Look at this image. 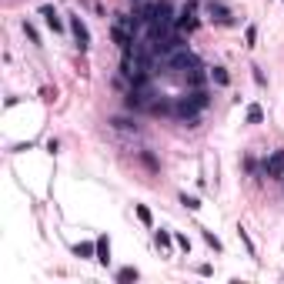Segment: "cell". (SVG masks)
Returning a JSON list of instances; mask_svg holds the SVG:
<instances>
[{
    "instance_id": "cell-5",
    "label": "cell",
    "mask_w": 284,
    "mask_h": 284,
    "mask_svg": "<svg viewBox=\"0 0 284 284\" xmlns=\"http://www.w3.org/2000/svg\"><path fill=\"white\" fill-rule=\"evenodd\" d=\"M70 33H74V41H77L81 50H90V30H87V24H84L81 17H70Z\"/></svg>"
},
{
    "instance_id": "cell-12",
    "label": "cell",
    "mask_w": 284,
    "mask_h": 284,
    "mask_svg": "<svg viewBox=\"0 0 284 284\" xmlns=\"http://www.w3.org/2000/svg\"><path fill=\"white\" fill-rule=\"evenodd\" d=\"M154 241H157V247L167 251L170 244H174V234H170V231H154Z\"/></svg>"
},
{
    "instance_id": "cell-9",
    "label": "cell",
    "mask_w": 284,
    "mask_h": 284,
    "mask_svg": "<svg viewBox=\"0 0 284 284\" xmlns=\"http://www.w3.org/2000/svg\"><path fill=\"white\" fill-rule=\"evenodd\" d=\"M94 261L111 264V241H107V237H97V258H94Z\"/></svg>"
},
{
    "instance_id": "cell-15",
    "label": "cell",
    "mask_w": 284,
    "mask_h": 284,
    "mask_svg": "<svg viewBox=\"0 0 284 284\" xmlns=\"http://www.w3.org/2000/svg\"><path fill=\"white\" fill-rule=\"evenodd\" d=\"M134 211H137V218H140V224H147V227H151V224H154V214H151V211H147V207H144V204H137V207H134Z\"/></svg>"
},
{
    "instance_id": "cell-23",
    "label": "cell",
    "mask_w": 284,
    "mask_h": 284,
    "mask_svg": "<svg viewBox=\"0 0 284 284\" xmlns=\"http://www.w3.org/2000/svg\"><path fill=\"white\" fill-rule=\"evenodd\" d=\"M197 274H204V277H211V274H214V268H211V264H201V268H197Z\"/></svg>"
},
{
    "instance_id": "cell-1",
    "label": "cell",
    "mask_w": 284,
    "mask_h": 284,
    "mask_svg": "<svg viewBox=\"0 0 284 284\" xmlns=\"http://www.w3.org/2000/svg\"><path fill=\"white\" fill-rule=\"evenodd\" d=\"M197 27H201V20H197V0H187L184 10L178 14V20H174V30H181V33H194Z\"/></svg>"
},
{
    "instance_id": "cell-17",
    "label": "cell",
    "mask_w": 284,
    "mask_h": 284,
    "mask_svg": "<svg viewBox=\"0 0 284 284\" xmlns=\"http://www.w3.org/2000/svg\"><path fill=\"white\" fill-rule=\"evenodd\" d=\"M117 281H137V271L134 268H121L117 271Z\"/></svg>"
},
{
    "instance_id": "cell-8",
    "label": "cell",
    "mask_w": 284,
    "mask_h": 284,
    "mask_svg": "<svg viewBox=\"0 0 284 284\" xmlns=\"http://www.w3.org/2000/svg\"><path fill=\"white\" fill-rule=\"evenodd\" d=\"M207 74H211V81L218 84V87H227V84H231V77H227V70L221 64H214V67H207Z\"/></svg>"
},
{
    "instance_id": "cell-4",
    "label": "cell",
    "mask_w": 284,
    "mask_h": 284,
    "mask_svg": "<svg viewBox=\"0 0 284 284\" xmlns=\"http://www.w3.org/2000/svg\"><path fill=\"white\" fill-rule=\"evenodd\" d=\"M207 17H211V20H214L218 27H231V24H234L231 10H227L224 4H218V0H211V4H207Z\"/></svg>"
},
{
    "instance_id": "cell-14",
    "label": "cell",
    "mask_w": 284,
    "mask_h": 284,
    "mask_svg": "<svg viewBox=\"0 0 284 284\" xmlns=\"http://www.w3.org/2000/svg\"><path fill=\"white\" fill-rule=\"evenodd\" d=\"M181 204H184L187 211H201V201H197L194 194H181Z\"/></svg>"
},
{
    "instance_id": "cell-7",
    "label": "cell",
    "mask_w": 284,
    "mask_h": 284,
    "mask_svg": "<svg viewBox=\"0 0 284 284\" xmlns=\"http://www.w3.org/2000/svg\"><path fill=\"white\" fill-rule=\"evenodd\" d=\"M74 254H77V258H97V241H94V244H90V241L74 244Z\"/></svg>"
},
{
    "instance_id": "cell-2",
    "label": "cell",
    "mask_w": 284,
    "mask_h": 284,
    "mask_svg": "<svg viewBox=\"0 0 284 284\" xmlns=\"http://www.w3.org/2000/svg\"><path fill=\"white\" fill-rule=\"evenodd\" d=\"M264 174L271 181H284V147H277L271 157H264Z\"/></svg>"
},
{
    "instance_id": "cell-18",
    "label": "cell",
    "mask_w": 284,
    "mask_h": 284,
    "mask_svg": "<svg viewBox=\"0 0 284 284\" xmlns=\"http://www.w3.org/2000/svg\"><path fill=\"white\" fill-rule=\"evenodd\" d=\"M237 234H241V241H244V247H247V254L254 258V241L247 237V231H244V227H237Z\"/></svg>"
},
{
    "instance_id": "cell-13",
    "label": "cell",
    "mask_w": 284,
    "mask_h": 284,
    "mask_svg": "<svg viewBox=\"0 0 284 284\" xmlns=\"http://www.w3.org/2000/svg\"><path fill=\"white\" fill-rule=\"evenodd\" d=\"M261 121H264V111H261L258 104H251L247 107V124H261Z\"/></svg>"
},
{
    "instance_id": "cell-6",
    "label": "cell",
    "mask_w": 284,
    "mask_h": 284,
    "mask_svg": "<svg viewBox=\"0 0 284 284\" xmlns=\"http://www.w3.org/2000/svg\"><path fill=\"white\" fill-rule=\"evenodd\" d=\"M41 17L47 20V27H50L54 33H60V30H64V20H60V14H57V10L50 7V4H44V7H41Z\"/></svg>"
},
{
    "instance_id": "cell-10",
    "label": "cell",
    "mask_w": 284,
    "mask_h": 284,
    "mask_svg": "<svg viewBox=\"0 0 284 284\" xmlns=\"http://www.w3.org/2000/svg\"><path fill=\"white\" fill-rule=\"evenodd\" d=\"M111 127L114 130H134V134H137V124L127 121V117H111Z\"/></svg>"
},
{
    "instance_id": "cell-22",
    "label": "cell",
    "mask_w": 284,
    "mask_h": 284,
    "mask_svg": "<svg viewBox=\"0 0 284 284\" xmlns=\"http://www.w3.org/2000/svg\"><path fill=\"white\" fill-rule=\"evenodd\" d=\"M251 70H254V84H258V87H264L268 81H264V74H261V67H251Z\"/></svg>"
},
{
    "instance_id": "cell-20",
    "label": "cell",
    "mask_w": 284,
    "mask_h": 284,
    "mask_svg": "<svg viewBox=\"0 0 284 284\" xmlns=\"http://www.w3.org/2000/svg\"><path fill=\"white\" fill-rule=\"evenodd\" d=\"M204 241L211 244L214 251H221V241H218V237H214V231H204Z\"/></svg>"
},
{
    "instance_id": "cell-19",
    "label": "cell",
    "mask_w": 284,
    "mask_h": 284,
    "mask_svg": "<svg viewBox=\"0 0 284 284\" xmlns=\"http://www.w3.org/2000/svg\"><path fill=\"white\" fill-rule=\"evenodd\" d=\"M174 244H178L181 251H191V237L187 234H174Z\"/></svg>"
},
{
    "instance_id": "cell-3",
    "label": "cell",
    "mask_w": 284,
    "mask_h": 284,
    "mask_svg": "<svg viewBox=\"0 0 284 284\" xmlns=\"http://www.w3.org/2000/svg\"><path fill=\"white\" fill-rule=\"evenodd\" d=\"M111 41L117 44L121 50H127V47H134V44H137V33L127 30L124 24H117V20H114V24H111Z\"/></svg>"
},
{
    "instance_id": "cell-11",
    "label": "cell",
    "mask_w": 284,
    "mask_h": 284,
    "mask_svg": "<svg viewBox=\"0 0 284 284\" xmlns=\"http://www.w3.org/2000/svg\"><path fill=\"white\" fill-rule=\"evenodd\" d=\"M140 164H144L151 174H157V170H161V164L154 161V154H151V151H140Z\"/></svg>"
},
{
    "instance_id": "cell-16",
    "label": "cell",
    "mask_w": 284,
    "mask_h": 284,
    "mask_svg": "<svg viewBox=\"0 0 284 284\" xmlns=\"http://www.w3.org/2000/svg\"><path fill=\"white\" fill-rule=\"evenodd\" d=\"M244 47H258V27H247V30H244Z\"/></svg>"
},
{
    "instance_id": "cell-21",
    "label": "cell",
    "mask_w": 284,
    "mask_h": 284,
    "mask_svg": "<svg viewBox=\"0 0 284 284\" xmlns=\"http://www.w3.org/2000/svg\"><path fill=\"white\" fill-rule=\"evenodd\" d=\"M24 33H27V37H30V44H41V37H37V30H33V27L27 24V20H24Z\"/></svg>"
}]
</instances>
